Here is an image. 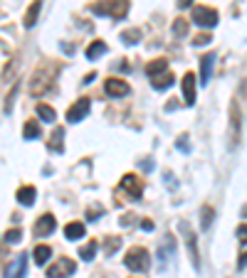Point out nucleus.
<instances>
[{"mask_svg":"<svg viewBox=\"0 0 247 278\" xmlns=\"http://www.w3.org/2000/svg\"><path fill=\"white\" fill-rule=\"evenodd\" d=\"M55 226H57V219L52 217V214H42L37 222H35V236H47V234H52L55 231Z\"/></svg>","mask_w":247,"mask_h":278,"instance_id":"11","label":"nucleus"},{"mask_svg":"<svg viewBox=\"0 0 247 278\" xmlns=\"http://www.w3.org/2000/svg\"><path fill=\"white\" fill-rule=\"evenodd\" d=\"M94 77H96V74H87V77H84V84H92Z\"/></svg>","mask_w":247,"mask_h":278,"instance_id":"38","label":"nucleus"},{"mask_svg":"<svg viewBox=\"0 0 247 278\" xmlns=\"http://www.w3.org/2000/svg\"><path fill=\"white\" fill-rule=\"evenodd\" d=\"M208 42H213V37H210L208 32H203V35H195V40H193V45H195V47H205Z\"/></svg>","mask_w":247,"mask_h":278,"instance_id":"31","label":"nucleus"},{"mask_svg":"<svg viewBox=\"0 0 247 278\" xmlns=\"http://www.w3.org/2000/svg\"><path fill=\"white\" fill-rule=\"evenodd\" d=\"M183 153H190V143H188V133H181V138H178V143H176Z\"/></svg>","mask_w":247,"mask_h":278,"instance_id":"32","label":"nucleus"},{"mask_svg":"<svg viewBox=\"0 0 247 278\" xmlns=\"http://www.w3.org/2000/svg\"><path fill=\"white\" fill-rule=\"evenodd\" d=\"M94 15H109L114 20H124L129 13V0H96L89 5Z\"/></svg>","mask_w":247,"mask_h":278,"instance_id":"2","label":"nucleus"},{"mask_svg":"<svg viewBox=\"0 0 247 278\" xmlns=\"http://www.w3.org/2000/svg\"><path fill=\"white\" fill-rule=\"evenodd\" d=\"M185 32H188V23L178 18V20L173 23V35H178V37H185Z\"/></svg>","mask_w":247,"mask_h":278,"instance_id":"30","label":"nucleus"},{"mask_svg":"<svg viewBox=\"0 0 247 278\" xmlns=\"http://www.w3.org/2000/svg\"><path fill=\"white\" fill-rule=\"evenodd\" d=\"M215 219V212H213V207H203V212H200V226L203 229H208L210 224Z\"/></svg>","mask_w":247,"mask_h":278,"instance_id":"27","label":"nucleus"},{"mask_svg":"<svg viewBox=\"0 0 247 278\" xmlns=\"http://www.w3.org/2000/svg\"><path fill=\"white\" fill-rule=\"evenodd\" d=\"M119 37H121V42H124V45H139V42H141V30H136V28L124 30Z\"/></svg>","mask_w":247,"mask_h":278,"instance_id":"22","label":"nucleus"},{"mask_svg":"<svg viewBox=\"0 0 247 278\" xmlns=\"http://www.w3.org/2000/svg\"><path fill=\"white\" fill-rule=\"evenodd\" d=\"M183 99L188 106L195 104V74H193V72H188L183 77Z\"/></svg>","mask_w":247,"mask_h":278,"instance_id":"13","label":"nucleus"},{"mask_svg":"<svg viewBox=\"0 0 247 278\" xmlns=\"http://www.w3.org/2000/svg\"><path fill=\"white\" fill-rule=\"evenodd\" d=\"M89 109H92L89 99H79L77 104H72V106H69V111H67V121H69V123H79L82 118H87Z\"/></svg>","mask_w":247,"mask_h":278,"instance_id":"7","label":"nucleus"},{"mask_svg":"<svg viewBox=\"0 0 247 278\" xmlns=\"http://www.w3.org/2000/svg\"><path fill=\"white\" fill-rule=\"evenodd\" d=\"M3 239H5V244H18V241L23 239V231H20V229H8V231L3 234Z\"/></svg>","mask_w":247,"mask_h":278,"instance_id":"28","label":"nucleus"},{"mask_svg":"<svg viewBox=\"0 0 247 278\" xmlns=\"http://www.w3.org/2000/svg\"><path fill=\"white\" fill-rule=\"evenodd\" d=\"M101 214H104L101 207H92V209L87 212V219H89V222H96V217H101Z\"/></svg>","mask_w":247,"mask_h":278,"instance_id":"33","label":"nucleus"},{"mask_svg":"<svg viewBox=\"0 0 247 278\" xmlns=\"http://www.w3.org/2000/svg\"><path fill=\"white\" fill-rule=\"evenodd\" d=\"M25 271H28V256H15L10 263H8V268H5V278H23L25 276Z\"/></svg>","mask_w":247,"mask_h":278,"instance_id":"9","label":"nucleus"},{"mask_svg":"<svg viewBox=\"0 0 247 278\" xmlns=\"http://www.w3.org/2000/svg\"><path fill=\"white\" fill-rule=\"evenodd\" d=\"M141 226H144L146 231H151V229H154V222H151V219H144V222H141Z\"/></svg>","mask_w":247,"mask_h":278,"instance_id":"36","label":"nucleus"},{"mask_svg":"<svg viewBox=\"0 0 247 278\" xmlns=\"http://www.w3.org/2000/svg\"><path fill=\"white\" fill-rule=\"evenodd\" d=\"M96 246H99V241H87L82 249H79V258H84V261H92L94 258V253H96Z\"/></svg>","mask_w":247,"mask_h":278,"instance_id":"26","label":"nucleus"},{"mask_svg":"<svg viewBox=\"0 0 247 278\" xmlns=\"http://www.w3.org/2000/svg\"><path fill=\"white\" fill-rule=\"evenodd\" d=\"M57 72H60L57 64H42V67H37L30 77V94L32 96H45V94L52 89V82H55Z\"/></svg>","mask_w":247,"mask_h":278,"instance_id":"1","label":"nucleus"},{"mask_svg":"<svg viewBox=\"0 0 247 278\" xmlns=\"http://www.w3.org/2000/svg\"><path fill=\"white\" fill-rule=\"evenodd\" d=\"M193 23H195L198 28L210 30L220 23V15H217V10L208 8V5H198V8H193Z\"/></svg>","mask_w":247,"mask_h":278,"instance_id":"4","label":"nucleus"},{"mask_svg":"<svg viewBox=\"0 0 247 278\" xmlns=\"http://www.w3.org/2000/svg\"><path fill=\"white\" fill-rule=\"evenodd\" d=\"M74 268H77V263L72 258H60L57 263H52L47 268V278H67L74 273Z\"/></svg>","mask_w":247,"mask_h":278,"instance_id":"6","label":"nucleus"},{"mask_svg":"<svg viewBox=\"0 0 247 278\" xmlns=\"http://www.w3.org/2000/svg\"><path fill=\"white\" fill-rule=\"evenodd\" d=\"M104 91H106L109 96L119 99V96H126V94H129V84L124 82V79H116V77H109V79L104 82Z\"/></svg>","mask_w":247,"mask_h":278,"instance_id":"10","label":"nucleus"},{"mask_svg":"<svg viewBox=\"0 0 247 278\" xmlns=\"http://www.w3.org/2000/svg\"><path fill=\"white\" fill-rule=\"evenodd\" d=\"M193 5V0H178V8H190Z\"/></svg>","mask_w":247,"mask_h":278,"instance_id":"37","label":"nucleus"},{"mask_svg":"<svg viewBox=\"0 0 247 278\" xmlns=\"http://www.w3.org/2000/svg\"><path fill=\"white\" fill-rule=\"evenodd\" d=\"M32 256H35V263H37V266H45V263H47V258L52 256V249H50L47 244H37L35 251H32Z\"/></svg>","mask_w":247,"mask_h":278,"instance_id":"19","label":"nucleus"},{"mask_svg":"<svg viewBox=\"0 0 247 278\" xmlns=\"http://www.w3.org/2000/svg\"><path fill=\"white\" fill-rule=\"evenodd\" d=\"M64 131L62 128H55L52 131V136H50V143H47V148L52 150V153H64Z\"/></svg>","mask_w":247,"mask_h":278,"instance_id":"17","label":"nucleus"},{"mask_svg":"<svg viewBox=\"0 0 247 278\" xmlns=\"http://www.w3.org/2000/svg\"><path fill=\"white\" fill-rule=\"evenodd\" d=\"M121 190L131 197L134 202H139V199H141V192H144V182H141L136 175L129 172V175H124L121 177Z\"/></svg>","mask_w":247,"mask_h":278,"instance_id":"5","label":"nucleus"},{"mask_svg":"<svg viewBox=\"0 0 247 278\" xmlns=\"http://www.w3.org/2000/svg\"><path fill=\"white\" fill-rule=\"evenodd\" d=\"M101 55H106V42L96 40V42H92L87 47V59H96V57H101Z\"/></svg>","mask_w":247,"mask_h":278,"instance_id":"24","label":"nucleus"},{"mask_svg":"<svg viewBox=\"0 0 247 278\" xmlns=\"http://www.w3.org/2000/svg\"><path fill=\"white\" fill-rule=\"evenodd\" d=\"M176 256V244H173V236H166L163 244L158 246V258H161V268Z\"/></svg>","mask_w":247,"mask_h":278,"instance_id":"12","label":"nucleus"},{"mask_svg":"<svg viewBox=\"0 0 247 278\" xmlns=\"http://www.w3.org/2000/svg\"><path fill=\"white\" fill-rule=\"evenodd\" d=\"M23 138L25 140L40 138V123H37V121H28V123H25V128H23Z\"/></svg>","mask_w":247,"mask_h":278,"instance_id":"25","label":"nucleus"},{"mask_svg":"<svg viewBox=\"0 0 247 278\" xmlns=\"http://www.w3.org/2000/svg\"><path fill=\"white\" fill-rule=\"evenodd\" d=\"M166 69H168V62H166V59H154V62L146 64V74H149V77H158V74H163Z\"/></svg>","mask_w":247,"mask_h":278,"instance_id":"20","label":"nucleus"},{"mask_svg":"<svg viewBox=\"0 0 247 278\" xmlns=\"http://www.w3.org/2000/svg\"><path fill=\"white\" fill-rule=\"evenodd\" d=\"M40 10H42V0H32L30 10L25 13V20H23V25H25V28H35V23H37V15H40Z\"/></svg>","mask_w":247,"mask_h":278,"instance_id":"16","label":"nucleus"},{"mask_svg":"<svg viewBox=\"0 0 247 278\" xmlns=\"http://www.w3.org/2000/svg\"><path fill=\"white\" fill-rule=\"evenodd\" d=\"M84 224L82 222H69L67 226H64V236L69 239V241H77V239H82L84 236Z\"/></svg>","mask_w":247,"mask_h":278,"instance_id":"15","label":"nucleus"},{"mask_svg":"<svg viewBox=\"0 0 247 278\" xmlns=\"http://www.w3.org/2000/svg\"><path fill=\"white\" fill-rule=\"evenodd\" d=\"M15 67H18V62H10V64H8V69H5V74H3V77H5V79H10V77H13V72H15Z\"/></svg>","mask_w":247,"mask_h":278,"instance_id":"35","label":"nucleus"},{"mask_svg":"<svg viewBox=\"0 0 247 278\" xmlns=\"http://www.w3.org/2000/svg\"><path fill=\"white\" fill-rule=\"evenodd\" d=\"M35 195H37L35 187H32V185H25V187L18 190V202H20L23 207H32V204H35Z\"/></svg>","mask_w":247,"mask_h":278,"instance_id":"18","label":"nucleus"},{"mask_svg":"<svg viewBox=\"0 0 247 278\" xmlns=\"http://www.w3.org/2000/svg\"><path fill=\"white\" fill-rule=\"evenodd\" d=\"M15 94H18V89H13L10 94H8V101H5V111L10 113V109H13V101H15Z\"/></svg>","mask_w":247,"mask_h":278,"instance_id":"34","label":"nucleus"},{"mask_svg":"<svg viewBox=\"0 0 247 278\" xmlns=\"http://www.w3.org/2000/svg\"><path fill=\"white\" fill-rule=\"evenodd\" d=\"M124 266L129 271H136V273H144L149 266H151V258H149V251L144 246H134V249L126 251L124 256Z\"/></svg>","mask_w":247,"mask_h":278,"instance_id":"3","label":"nucleus"},{"mask_svg":"<svg viewBox=\"0 0 247 278\" xmlns=\"http://www.w3.org/2000/svg\"><path fill=\"white\" fill-rule=\"evenodd\" d=\"M213 64H215V55H205L203 59H200V84H203V86L210 82V72H213Z\"/></svg>","mask_w":247,"mask_h":278,"instance_id":"14","label":"nucleus"},{"mask_svg":"<svg viewBox=\"0 0 247 278\" xmlns=\"http://www.w3.org/2000/svg\"><path fill=\"white\" fill-rule=\"evenodd\" d=\"M119 246H121V239H116V236H109V239H106V244H104V253H106V256H111V253L119 249Z\"/></svg>","mask_w":247,"mask_h":278,"instance_id":"29","label":"nucleus"},{"mask_svg":"<svg viewBox=\"0 0 247 278\" xmlns=\"http://www.w3.org/2000/svg\"><path fill=\"white\" fill-rule=\"evenodd\" d=\"M35 111H37V116H40L45 123H52V121L57 118L55 109H52V106H47V104H37V109H35Z\"/></svg>","mask_w":247,"mask_h":278,"instance_id":"23","label":"nucleus"},{"mask_svg":"<svg viewBox=\"0 0 247 278\" xmlns=\"http://www.w3.org/2000/svg\"><path fill=\"white\" fill-rule=\"evenodd\" d=\"M178 229L183 231V236H185V244H188V251H190V261H193V266L200 268V256H198V249H195V234H193V229H190L185 222L178 224Z\"/></svg>","mask_w":247,"mask_h":278,"instance_id":"8","label":"nucleus"},{"mask_svg":"<svg viewBox=\"0 0 247 278\" xmlns=\"http://www.w3.org/2000/svg\"><path fill=\"white\" fill-rule=\"evenodd\" d=\"M173 74L166 69L163 74H158V77H154V89H158V91H163V89H168V86H173Z\"/></svg>","mask_w":247,"mask_h":278,"instance_id":"21","label":"nucleus"}]
</instances>
